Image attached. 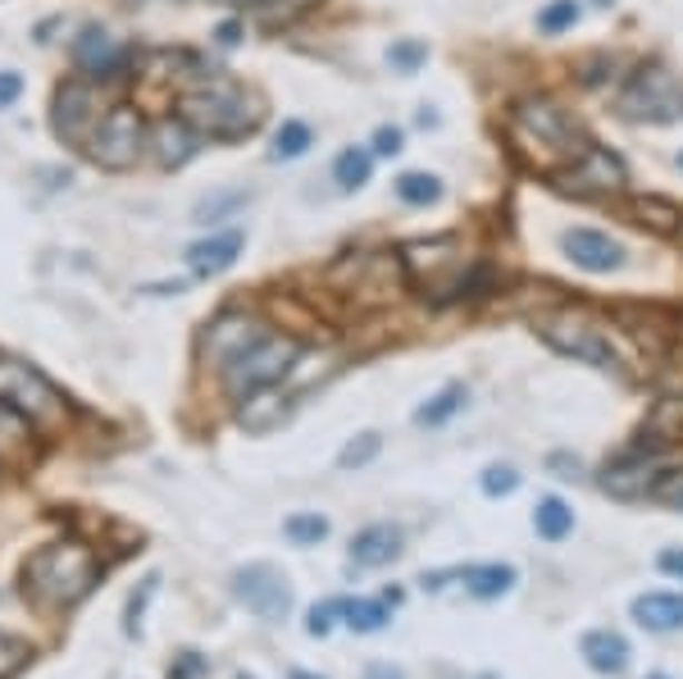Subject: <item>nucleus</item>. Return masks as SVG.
Listing matches in <instances>:
<instances>
[{"label":"nucleus","instance_id":"49","mask_svg":"<svg viewBox=\"0 0 683 679\" xmlns=\"http://www.w3.org/2000/svg\"><path fill=\"white\" fill-rule=\"evenodd\" d=\"M291 679H315V675H306V670H297V675H291Z\"/></svg>","mask_w":683,"mask_h":679},{"label":"nucleus","instance_id":"19","mask_svg":"<svg viewBox=\"0 0 683 679\" xmlns=\"http://www.w3.org/2000/svg\"><path fill=\"white\" fill-rule=\"evenodd\" d=\"M291 402L283 393H274V387H260V393L241 397V411H237V424L247 433H274L283 420H287Z\"/></svg>","mask_w":683,"mask_h":679},{"label":"nucleus","instance_id":"34","mask_svg":"<svg viewBox=\"0 0 683 679\" xmlns=\"http://www.w3.org/2000/svg\"><path fill=\"white\" fill-rule=\"evenodd\" d=\"M283 533H287L291 543L310 548V543H324V539H328V520H324L319 511H306V515H291V520L283 524Z\"/></svg>","mask_w":683,"mask_h":679},{"label":"nucleus","instance_id":"4","mask_svg":"<svg viewBox=\"0 0 683 679\" xmlns=\"http://www.w3.org/2000/svg\"><path fill=\"white\" fill-rule=\"evenodd\" d=\"M538 333H543V343L556 347L561 356H574L583 365H593V370H624V352L615 347V337L611 328L588 315V311H556V315H543L538 319Z\"/></svg>","mask_w":683,"mask_h":679},{"label":"nucleus","instance_id":"18","mask_svg":"<svg viewBox=\"0 0 683 679\" xmlns=\"http://www.w3.org/2000/svg\"><path fill=\"white\" fill-rule=\"evenodd\" d=\"M73 60H78V69H87L96 78H110L123 56H119V46L106 28H82V37L73 41Z\"/></svg>","mask_w":683,"mask_h":679},{"label":"nucleus","instance_id":"22","mask_svg":"<svg viewBox=\"0 0 683 679\" xmlns=\"http://www.w3.org/2000/svg\"><path fill=\"white\" fill-rule=\"evenodd\" d=\"M633 620L652 634H670V629H683V598L674 593H643L633 598Z\"/></svg>","mask_w":683,"mask_h":679},{"label":"nucleus","instance_id":"13","mask_svg":"<svg viewBox=\"0 0 683 679\" xmlns=\"http://www.w3.org/2000/svg\"><path fill=\"white\" fill-rule=\"evenodd\" d=\"M561 252L588 274H611V269L624 265V247L611 233H597V228H565L561 233Z\"/></svg>","mask_w":683,"mask_h":679},{"label":"nucleus","instance_id":"38","mask_svg":"<svg viewBox=\"0 0 683 679\" xmlns=\"http://www.w3.org/2000/svg\"><path fill=\"white\" fill-rule=\"evenodd\" d=\"M578 23V0H552V6L538 14V28L547 32V37H561V32H570Z\"/></svg>","mask_w":683,"mask_h":679},{"label":"nucleus","instance_id":"29","mask_svg":"<svg viewBox=\"0 0 683 679\" xmlns=\"http://www.w3.org/2000/svg\"><path fill=\"white\" fill-rule=\"evenodd\" d=\"M633 215H639V224H647L656 233H679V224H683V210L665 197H633Z\"/></svg>","mask_w":683,"mask_h":679},{"label":"nucleus","instance_id":"41","mask_svg":"<svg viewBox=\"0 0 683 679\" xmlns=\"http://www.w3.org/2000/svg\"><path fill=\"white\" fill-rule=\"evenodd\" d=\"M342 602H347V598H333V602L310 607V620H306V634H310V639H324V634H328V629H333V616H342Z\"/></svg>","mask_w":683,"mask_h":679},{"label":"nucleus","instance_id":"48","mask_svg":"<svg viewBox=\"0 0 683 679\" xmlns=\"http://www.w3.org/2000/svg\"><path fill=\"white\" fill-rule=\"evenodd\" d=\"M593 6H602V10H611V6H615V0H593Z\"/></svg>","mask_w":683,"mask_h":679},{"label":"nucleus","instance_id":"30","mask_svg":"<svg viewBox=\"0 0 683 679\" xmlns=\"http://www.w3.org/2000/svg\"><path fill=\"white\" fill-rule=\"evenodd\" d=\"M369 169H374V160H369V151H360V147H347V151L333 160V178H337L342 191H360V187L369 183Z\"/></svg>","mask_w":683,"mask_h":679},{"label":"nucleus","instance_id":"8","mask_svg":"<svg viewBox=\"0 0 683 679\" xmlns=\"http://www.w3.org/2000/svg\"><path fill=\"white\" fill-rule=\"evenodd\" d=\"M141 141H146V119H141V110H132V106H115V110H106V119L96 124V132H91V160L101 165V169H132L137 165V156H141Z\"/></svg>","mask_w":683,"mask_h":679},{"label":"nucleus","instance_id":"12","mask_svg":"<svg viewBox=\"0 0 683 679\" xmlns=\"http://www.w3.org/2000/svg\"><path fill=\"white\" fill-rule=\"evenodd\" d=\"M265 337V324L260 319H251V315H241V311H232V315H219L210 328H206V343H201V352H206V361L224 374L241 352H247L251 343H260Z\"/></svg>","mask_w":683,"mask_h":679},{"label":"nucleus","instance_id":"14","mask_svg":"<svg viewBox=\"0 0 683 679\" xmlns=\"http://www.w3.org/2000/svg\"><path fill=\"white\" fill-rule=\"evenodd\" d=\"M402 260H406V269H410L415 278L433 274V287H437V274H452V283H456V293H461V287H465V278H461V256H456V237H433V242H410V247L402 252Z\"/></svg>","mask_w":683,"mask_h":679},{"label":"nucleus","instance_id":"16","mask_svg":"<svg viewBox=\"0 0 683 679\" xmlns=\"http://www.w3.org/2000/svg\"><path fill=\"white\" fill-rule=\"evenodd\" d=\"M402 543H406V533L397 524H369V529H360L356 539H352V565L383 570V565H393L406 552Z\"/></svg>","mask_w":683,"mask_h":679},{"label":"nucleus","instance_id":"39","mask_svg":"<svg viewBox=\"0 0 683 679\" xmlns=\"http://www.w3.org/2000/svg\"><path fill=\"white\" fill-rule=\"evenodd\" d=\"M478 483H483L487 498H511V493L519 489V470H515V465H487Z\"/></svg>","mask_w":683,"mask_h":679},{"label":"nucleus","instance_id":"31","mask_svg":"<svg viewBox=\"0 0 683 679\" xmlns=\"http://www.w3.org/2000/svg\"><path fill=\"white\" fill-rule=\"evenodd\" d=\"M28 424L32 420L23 411H14L10 402H0V456H19L28 447V439H32Z\"/></svg>","mask_w":683,"mask_h":679},{"label":"nucleus","instance_id":"6","mask_svg":"<svg viewBox=\"0 0 683 679\" xmlns=\"http://www.w3.org/2000/svg\"><path fill=\"white\" fill-rule=\"evenodd\" d=\"M301 347L291 343V337H278V333H265L260 343H251L247 352H241L228 370H224V387H228V397H251L260 393V387H274L291 374V365H297Z\"/></svg>","mask_w":683,"mask_h":679},{"label":"nucleus","instance_id":"47","mask_svg":"<svg viewBox=\"0 0 683 679\" xmlns=\"http://www.w3.org/2000/svg\"><path fill=\"white\" fill-rule=\"evenodd\" d=\"M219 41H224V46H237V23H224V28H219Z\"/></svg>","mask_w":683,"mask_h":679},{"label":"nucleus","instance_id":"5","mask_svg":"<svg viewBox=\"0 0 683 679\" xmlns=\"http://www.w3.org/2000/svg\"><path fill=\"white\" fill-rule=\"evenodd\" d=\"M615 110L628 124H679L683 119V78L670 65H643L624 82Z\"/></svg>","mask_w":683,"mask_h":679},{"label":"nucleus","instance_id":"11","mask_svg":"<svg viewBox=\"0 0 683 679\" xmlns=\"http://www.w3.org/2000/svg\"><path fill=\"white\" fill-rule=\"evenodd\" d=\"M106 119V110H101V91H96L91 82H65L60 91H56V132L65 137V141H73V147H82V141H91V132H96V124Z\"/></svg>","mask_w":683,"mask_h":679},{"label":"nucleus","instance_id":"27","mask_svg":"<svg viewBox=\"0 0 683 679\" xmlns=\"http://www.w3.org/2000/svg\"><path fill=\"white\" fill-rule=\"evenodd\" d=\"M310 147H315V132H310V124H301V119H287V124L274 132V147H269V156H274V160H301Z\"/></svg>","mask_w":683,"mask_h":679},{"label":"nucleus","instance_id":"40","mask_svg":"<svg viewBox=\"0 0 683 679\" xmlns=\"http://www.w3.org/2000/svg\"><path fill=\"white\" fill-rule=\"evenodd\" d=\"M156 589H160V579L151 574V579H141V589L128 598V611H123L128 616V634H141V611H146V602L156 598Z\"/></svg>","mask_w":683,"mask_h":679},{"label":"nucleus","instance_id":"28","mask_svg":"<svg viewBox=\"0 0 683 679\" xmlns=\"http://www.w3.org/2000/svg\"><path fill=\"white\" fill-rule=\"evenodd\" d=\"M465 402H469L465 383H447V387H443V393H437L433 402H424V406L415 411V420H419V424H428V429H437V424H447V420H452V415H456Z\"/></svg>","mask_w":683,"mask_h":679},{"label":"nucleus","instance_id":"46","mask_svg":"<svg viewBox=\"0 0 683 679\" xmlns=\"http://www.w3.org/2000/svg\"><path fill=\"white\" fill-rule=\"evenodd\" d=\"M661 565H665V570H674V574H683V552H665V557H661Z\"/></svg>","mask_w":683,"mask_h":679},{"label":"nucleus","instance_id":"42","mask_svg":"<svg viewBox=\"0 0 683 679\" xmlns=\"http://www.w3.org/2000/svg\"><path fill=\"white\" fill-rule=\"evenodd\" d=\"M652 498H656V502H665V506H674V511H683V470H679V474H670V479H661Z\"/></svg>","mask_w":683,"mask_h":679},{"label":"nucleus","instance_id":"43","mask_svg":"<svg viewBox=\"0 0 683 679\" xmlns=\"http://www.w3.org/2000/svg\"><path fill=\"white\" fill-rule=\"evenodd\" d=\"M374 151H378V156H397V151H402V128L383 124V128L374 132Z\"/></svg>","mask_w":683,"mask_h":679},{"label":"nucleus","instance_id":"51","mask_svg":"<svg viewBox=\"0 0 683 679\" xmlns=\"http://www.w3.org/2000/svg\"><path fill=\"white\" fill-rule=\"evenodd\" d=\"M679 247H683V224H679Z\"/></svg>","mask_w":683,"mask_h":679},{"label":"nucleus","instance_id":"17","mask_svg":"<svg viewBox=\"0 0 683 679\" xmlns=\"http://www.w3.org/2000/svg\"><path fill=\"white\" fill-rule=\"evenodd\" d=\"M602 489L611 498H643V493H656V461L643 456V452H633L624 456L620 465H611L602 474Z\"/></svg>","mask_w":683,"mask_h":679},{"label":"nucleus","instance_id":"52","mask_svg":"<svg viewBox=\"0 0 683 679\" xmlns=\"http://www.w3.org/2000/svg\"><path fill=\"white\" fill-rule=\"evenodd\" d=\"M679 169H683V151H679Z\"/></svg>","mask_w":683,"mask_h":679},{"label":"nucleus","instance_id":"26","mask_svg":"<svg viewBox=\"0 0 683 679\" xmlns=\"http://www.w3.org/2000/svg\"><path fill=\"white\" fill-rule=\"evenodd\" d=\"M533 529H538V539L561 543L565 533L574 529V511H570L561 498H543V502H538V511H533Z\"/></svg>","mask_w":683,"mask_h":679},{"label":"nucleus","instance_id":"44","mask_svg":"<svg viewBox=\"0 0 683 679\" xmlns=\"http://www.w3.org/2000/svg\"><path fill=\"white\" fill-rule=\"evenodd\" d=\"M19 96H23V78H19L14 69H0V110L14 106Z\"/></svg>","mask_w":683,"mask_h":679},{"label":"nucleus","instance_id":"54","mask_svg":"<svg viewBox=\"0 0 683 679\" xmlns=\"http://www.w3.org/2000/svg\"><path fill=\"white\" fill-rule=\"evenodd\" d=\"M652 679H665V675H652Z\"/></svg>","mask_w":683,"mask_h":679},{"label":"nucleus","instance_id":"36","mask_svg":"<svg viewBox=\"0 0 683 679\" xmlns=\"http://www.w3.org/2000/svg\"><path fill=\"white\" fill-rule=\"evenodd\" d=\"M424 60H428V46L419 37H402V41L387 46V65H393L397 73H415Z\"/></svg>","mask_w":683,"mask_h":679},{"label":"nucleus","instance_id":"3","mask_svg":"<svg viewBox=\"0 0 683 679\" xmlns=\"http://www.w3.org/2000/svg\"><path fill=\"white\" fill-rule=\"evenodd\" d=\"M178 119H182L191 132H201V137L237 141V137L256 132L260 110L247 101V91H241L237 82L215 78V82H206V87H197V91L182 96V101H178Z\"/></svg>","mask_w":683,"mask_h":679},{"label":"nucleus","instance_id":"24","mask_svg":"<svg viewBox=\"0 0 683 679\" xmlns=\"http://www.w3.org/2000/svg\"><path fill=\"white\" fill-rule=\"evenodd\" d=\"M191 151H197V132H191L182 119H160V124H156V160H160L165 169L187 165Z\"/></svg>","mask_w":683,"mask_h":679},{"label":"nucleus","instance_id":"15","mask_svg":"<svg viewBox=\"0 0 683 679\" xmlns=\"http://www.w3.org/2000/svg\"><path fill=\"white\" fill-rule=\"evenodd\" d=\"M241 247H247V233H241V228L210 233V237H201V242H191V247H187V265H191V274L210 278V274L232 269L237 256H241Z\"/></svg>","mask_w":683,"mask_h":679},{"label":"nucleus","instance_id":"25","mask_svg":"<svg viewBox=\"0 0 683 679\" xmlns=\"http://www.w3.org/2000/svg\"><path fill=\"white\" fill-rule=\"evenodd\" d=\"M251 201V191L247 187H219V191H210V197H201L197 201V210H191V219H197V224H219V219H232L241 206H247Z\"/></svg>","mask_w":683,"mask_h":679},{"label":"nucleus","instance_id":"32","mask_svg":"<svg viewBox=\"0 0 683 679\" xmlns=\"http://www.w3.org/2000/svg\"><path fill=\"white\" fill-rule=\"evenodd\" d=\"M397 197L406 206H437V201H443V178H433V174H402L397 178Z\"/></svg>","mask_w":683,"mask_h":679},{"label":"nucleus","instance_id":"35","mask_svg":"<svg viewBox=\"0 0 683 679\" xmlns=\"http://www.w3.org/2000/svg\"><path fill=\"white\" fill-rule=\"evenodd\" d=\"M378 452H383V439L369 429V433H356V439L337 452V465H342V470H360V465H369Z\"/></svg>","mask_w":683,"mask_h":679},{"label":"nucleus","instance_id":"10","mask_svg":"<svg viewBox=\"0 0 683 679\" xmlns=\"http://www.w3.org/2000/svg\"><path fill=\"white\" fill-rule=\"evenodd\" d=\"M232 593H237L241 607L256 611V616L269 620V624H278V620L291 616V584H287V574L274 570V565H265V561L241 565V570L232 574Z\"/></svg>","mask_w":683,"mask_h":679},{"label":"nucleus","instance_id":"37","mask_svg":"<svg viewBox=\"0 0 683 679\" xmlns=\"http://www.w3.org/2000/svg\"><path fill=\"white\" fill-rule=\"evenodd\" d=\"M28 661H32V648L19 634H6V629H0V679H14Z\"/></svg>","mask_w":683,"mask_h":679},{"label":"nucleus","instance_id":"53","mask_svg":"<svg viewBox=\"0 0 683 679\" xmlns=\"http://www.w3.org/2000/svg\"><path fill=\"white\" fill-rule=\"evenodd\" d=\"M237 679H251V675H237Z\"/></svg>","mask_w":683,"mask_h":679},{"label":"nucleus","instance_id":"7","mask_svg":"<svg viewBox=\"0 0 683 679\" xmlns=\"http://www.w3.org/2000/svg\"><path fill=\"white\" fill-rule=\"evenodd\" d=\"M552 183L565 191V197H578V201H606V197H620V191L628 187V169L615 151L597 147V141H583L578 156L565 160Z\"/></svg>","mask_w":683,"mask_h":679},{"label":"nucleus","instance_id":"50","mask_svg":"<svg viewBox=\"0 0 683 679\" xmlns=\"http://www.w3.org/2000/svg\"><path fill=\"white\" fill-rule=\"evenodd\" d=\"M224 6H247V0H224Z\"/></svg>","mask_w":683,"mask_h":679},{"label":"nucleus","instance_id":"20","mask_svg":"<svg viewBox=\"0 0 683 679\" xmlns=\"http://www.w3.org/2000/svg\"><path fill=\"white\" fill-rule=\"evenodd\" d=\"M443 574L461 579L469 598H502V593L515 589V565H502V561H493V565H461V570H443Z\"/></svg>","mask_w":683,"mask_h":679},{"label":"nucleus","instance_id":"1","mask_svg":"<svg viewBox=\"0 0 683 679\" xmlns=\"http://www.w3.org/2000/svg\"><path fill=\"white\" fill-rule=\"evenodd\" d=\"M96 584H101V561L82 543H46L23 565V593L41 611H69Z\"/></svg>","mask_w":683,"mask_h":679},{"label":"nucleus","instance_id":"45","mask_svg":"<svg viewBox=\"0 0 683 679\" xmlns=\"http://www.w3.org/2000/svg\"><path fill=\"white\" fill-rule=\"evenodd\" d=\"M365 679H406V675H402L397 666H383V661H378V666L365 670Z\"/></svg>","mask_w":683,"mask_h":679},{"label":"nucleus","instance_id":"21","mask_svg":"<svg viewBox=\"0 0 683 679\" xmlns=\"http://www.w3.org/2000/svg\"><path fill=\"white\" fill-rule=\"evenodd\" d=\"M578 648L597 675H624L628 670V643H624V634H615V629H593V634H583Z\"/></svg>","mask_w":683,"mask_h":679},{"label":"nucleus","instance_id":"2","mask_svg":"<svg viewBox=\"0 0 683 679\" xmlns=\"http://www.w3.org/2000/svg\"><path fill=\"white\" fill-rule=\"evenodd\" d=\"M511 137L538 160L547 174H556L565 160L578 156V124L565 106H556L552 96H524L511 115Z\"/></svg>","mask_w":683,"mask_h":679},{"label":"nucleus","instance_id":"33","mask_svg":"<svg viewBox=\"0 0 683 679\" xmlns=\"http://www.w3.org/2000/svg\"><path fill=\"white\" fill-rule=\"evenodd\" d=\"M342 616H347V624L356 629V634H374V629H383L387 620H393V616H387V598L383 602H360V598L352 602L347 598V602H342Z\"/></svg>","mask_w":683,"mask_h":679},{"label":"nucleus","instance_id":"9","mask_svg":"<svg viewBox=\"0 0 683 679\" xmlns=\"http://www.w3.org/2000/svg\"><path fill=\"white\" fill-rule=\"evenodd\" d=\"M0 402H10L14 411H23L28 420H41V424L65 415V397L51 387V378L23 361H0Z\"/></svg>","mask_w":683,"mask_h":679},{"label":"nucleus","instance_id":"23","mask_svg":"<svg viewBox=\"0 0 683 679\" xmlns=\"http://www.w3.org/2000/svg\"><path fill=\"white\" fill-rule=\"evenodd\" d=\"M683 443V397H665L652 406L647 424H643V447H674Z\"/></svg>","mask_w":683,"mask_h":679}]
</instances>
